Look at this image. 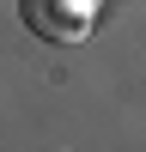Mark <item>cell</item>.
Returning a JSON list of instances; mask_svg holds the SVG:
<instances>
[{"label": "cell", "mask_w": 146, "mask_h": 152, "mask_svg": "<svg viewBox=\"0 0 146 152\" xmlns=\"http://www.w3.org/2000/svg\"><path fill=\"white\" fill-rule=\"evenodd\" d=\"M24 24H31L36 37H49V43H79L85 31H91V6L85 0H24Z\"/></svg>", "instance_id": "6da1fadb"}]
</instances>
